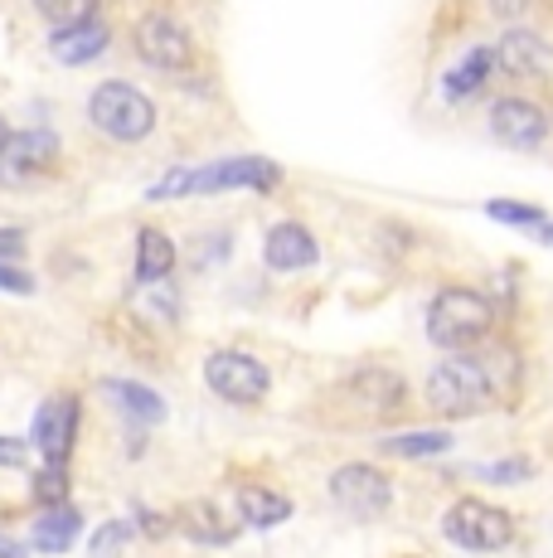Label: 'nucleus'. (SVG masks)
Segmentation results:
<instances>
[{"label":"nucleus","instance_id":"f257e3e1","mask_svg":"<svg viewBox=\"0 0 553 558\" xmlns=\"http://www.w3.org/2000/svg\"><path fill=\"white\" fill-rule=\"evenodd\" d=\"M491 296L471 287H442L428 306V340L438 350H471L491 336Z\"/></svg>","mask_w":553,"mask_h":558},{"label":"nucleus","instance_id":"bb28decb","mask_svg":"<svg viewBox=\"0 0 553 558\" xmlns=\"http://www.w3.org/2000/svg\"><path fill=\"white\" fill-rule=\"evenodd\" d=\"M476 476L481 481H525L529 476V461H519V457H509V461H495V466H476Z\"/></svg>","mask_w":553,"mask_h":558},{"label":"nucleus","instance_id":"a878e982","mask_svg":"<svg viewBox=\"0 0 553 558\" xmlns=\"http://www.w3.org/2000/svg\"><path fill=\"white\" fill-rule=\"evenodd\" d=\"M189 524H195V539H205V544H229V539H233L229 524H219L214 510H205V506L189 510Z\"/></svg>","mask_w":553,"mask_h":558},{"label":"nucleus","instance_id":"2f4dec72","mask_svg":"<svg viewBox=\"0 0 553 558\" xmlns=\"http://www.w3.org/2000/svg\"><path fill=\"white\" fill-rule=\"evenodd\" d=\"M491 5L500 10V15H519V10H525V0H491Z\"/></svg>","mask_w":553,"mask_h":558},{"label":"nucleus","instance_id":"f8f14e48","mask_svg":"<svg viewBox=\"0 0 553 558\" xmlns=\"http://www.w3.org/2000/svg\"><path fill=\"white\" fill-rule=\"evenodd\" d=\"M59 160L54 132H10L0 146V180H29Z\"/></svg>","mask_w":553,"mask_h":558},{"label":"nucleus","instance_id":"c756f323","mask_svg":"<svg viewBox=\"0 0 553 558\" xmlns=\"http://www.w3.org/2000/svg\"><path fill=\"white\" fill-rule=\"evenodd\" d=\"M185 185H189V170H170L161 185H151V199H175L185 195Z\"/></svg>","mask_w":553,"mask_h":558},{"label":"nucleus","instance_id":"dca6fc26","mask_svg":"<svg viewBox=\"0 0 553 558\" xmlns=\"http://www.w3.org/2000/svg\"><path fill=\"white\" fill-rule=\"evenodd\" d=\"M102 393L122 408V417H132V423H142V427H156V423H165V399L161 393H151L146 384H136V379H102Z\"/></svg>","mask_w":553,"mask_h":558},{"label":"nucleus","instance_id":"a211bd4d","mask_svg":"<svg viewBox=\"0 0 553 558\" xmlns=\"http://www.w3.org/2000/svg\"><path fill=\"white\" fill-rule=\"evenodd\" d=\"M83 530V514L63 500V506H45V514L35 520V549L39 554H69L73 539Z\"/></svg>","mask_w":553,"mask_h":558},{"label":"nucleus","instance_id":"7ed1b4c3","mask_svg":"<svg viewBox=\"0 0 553 558\" xmlns=\"http://www.w3.org/2000/svg\"><path fill=\"white\" fill-rule=\"evenodd\" d=\"M442 534L466 554H500L515 544V520H509V510L491 506V500L462 496L442 514Z\"/></svg>","mask_w":553,"mask_h":558},{"label":"nucleus","instance_id":"473e14b6","mask_svg":"<svg viewBox=\"0 0 553 558\" xmlns=\"http://www.w3.org/2000/svg\"><path fill=\"white\" fill-rule=\"evenodd\" d=\"M0 558H25V549H20V544H10V539H0Z\"/></svg>","mask_w":553,"mask_h":558},{"label":"nucleus","instance_id":"aec40b11","mask_svg":"<svg viewBox=\"0 0 553 558\" xmlns=\"http://www.w3.org/2000/svg\"><path fill=\"white\" fill-rule=\"evenodd\" d=\"M238 514L243 524H253V530H272V524L292 520V500L276 496L268 486H243L238 490Z\"/></svg>","mask_w":553,"mask_h":558},{"label":"nucleus","instance_id":"423d86ee","mask_svg":"<svg viewBox=\"0 0 553 558\" xmlns=\"http://www.w3.org/2000/svg\"><path fill=\"white\" fill-rule=\"evenodd\" d=\"M282 185V166L268 156H233V160H214L205 170H189L185 195H223V190H258L272 195Z\"/></svg>","mask_w":553,"mask_h":558},{"label":"nucleus","instance_id":"412c9836","mask_svg":"<svg viewBox=\"0 0 553 558\" xmlns=\"http://www.w3.org/2000/svg\"><path fill=\"white\" fill-rule=\"evenodd\" d=\"M446 447H452V437H446V433H403V437H389L384 452L408 457V461H422V457H442Z\"/></svg>","mask_w":553,"mask_h":558},{"label":"nucleus","instance_id":"ddd939ff","mask_svg":"<svg viewBox=\"0 0 553 558\" xmlns=\"http://www.w3.org/2000/svg\"><path fill=\"white\" fill-rule=\"evenodd\" d=\"M549 63H553L549 45H539L529 29H509V35L495 45V69L515 73V78H544Z\"/></svg>","mask_w":553,"mask_h":558},{"label":"nucleus","instance_id":"b1692460","mask_svg":"<svg viewBox=\"0 0 553 558\" xmlns=\"http://www.w3.org/2000/svg\"><path fill=\"white\" fill-rule=\"evenodd\" d=\"M69 466H49L45 461V471H39L35 476V500L39 506H63V500H69Z\"/></svg>","mask_w":553,"mask_h":558},{"label":"nucleus","instance_id":"4be33fe9","mask_svg":"<svg viewBox=\"0 0 553 558\" xmlns=\"http://www.w3.org/2000/svg\"><path fill=\"white\" fill-rule=\"evenodd\" d=\"M35 10L54 29H69V25H83V20L98 15V0H35Z\"/></svg>","mask_w":553,"mask_h":558},{"label":"nucleus","instance_id":"393cba45","mask_svg":"<svg viewBox=\"0 0 553 558\" xmlns=\"http://www.w3.org/2000/svg\"><path fill=\"white\" fill-rule=\"evenodd\" d=\"M126 539H132V524H126V520H108L98 534H93L88 558H116L126 549Z\"/></svg>","mask_w":553,"mask_h":558},{"label":"nucleus","instance_id":"f3484780","mask_svg":"<svg viewBox=\"0 0 553 558\" xmlns=\"http://www.w3.org/2000/svg\"><path fill=\"white\" fill-rule=\"evenodd\" d=\"M491 73H495V49H471L456 69H446L442 73V98L446 102H466L471 93H481L486 83H491Z\"/></svg>","mask_w":553,"mask_h":558},{"label":"nucleus","instance_id":"9d476101","mask_svg":"<svg viewBox=\"0 0 553 558\" xmlns=\"http://www.w3.org/2000/svg\"><path fill=\"white\" fill-rule=\"evenodd\" d=\"M491 136L500 146H515V151H534L549 136V117L529 98H500L491 107Z\"/></svg>","mask_w":553,"mask_h":558},{"label":"nucleus","instance_id":"c85d7f7f","mask_svg":"<svg viewBox=\"0 0 553 558\" xmlns=\"http://www.w3.org/2000/svg\"><path fill=\"white\" fill-rule=\"evenodd\" d=\"M0 292H35V277L10 267V263H0Z\"/></svg>","mask_w":553,"mask_h":558},{"label":"nucleus","instance_id":"7c9ffc66","mask_svg":"<svg viewBox=\"0 0 553 558\" xmlns=\"http://www.w3.org/2000/svg\"><path fill=\"white\" fill-rule=\"evenodd\" d=\"M25 253V233L20 229H0V263H15Z\"/></svg>","mask_w":553,"mask_h":558},{"label":"nucleus","instance_id":"20e7f679","mask_svg":"<svg viewBox=\"0 0 553 558\" xmlns=\"http://www.w3.org/2000/svg\"><path fill=\"white\" fill-rule=\"evenodd\" d=\"M428 403L442 417H466L491 403V374L476 360H442L428 374Z\"/></svg>","mask_w":553,"mask_h":558},{"label":"nucleus","instance_id":"72a5a7b5","mask_svg":"<svg viewBox=\"0 0 553 558\" xmlns=\"http://www.w3.org/2000/svg\"><path fill=\"white\" fill-rule=\"evenodd\" d=\"M5 136H10V126H5V117H0V146H5Z\"/></svg>","mask_w":553,"mask_h":558},{"label":"nucleus","instance_id":"cd10ccee","mask_svg":"<svg viewBox=\"0 0 553 558\" xmlns=\"http://www.w3.org/2000/svg\"><path fill=\"white\" fill-rule=\"evenodd\" d=\"M25 461H29V447L20 442V437H0V466L15 471V466H25Z\"/></svg>","mask_w":553,"mask_h":558},{"label":"nucleus","instance_id":"1a4fd4ad","mask_svg":"<svg viewBox=\"0 0 553 558\" xmlns=\"http://www.w3.org/2000/svg\"><path fill=\"white\" fill-rule=\"evenodd\" d=\"M73 437H78V399L69 393H54L35 408V447L49 466H69Z\"/></svg>","mask_w":553,"mask_h":558},{"label":"nucleus","instance_id":"39448f33","mask_svg":"<svg viewBox=\"0 0 553 558\" xmlns=\"http://www.w3.org/2000/svg\"><path fill=\"white\" fill-rule=\"evenodd\" d=\"M205 384H209V393H219L223 403L248 408V403L268 399L272 374H268V364L243 355V350H214V355L205 360Z\"/></svg>","mask_w":553,"mask_h":558},{"label":"nucleus","instance_id":"0eeeda50","mask_svg":"<svg viewBox=\"0 0 553 558\" xmlns=\"http://www.w3.org/2000/svg\"><path fill=\"white\" fill-rule=\"evenodd\" d=\"M331 500L349 520H379L393 506V481L369 461H349L331 476Z\"/></svg>","mask_w":553,"mask_h":558},{"label":"nucleus","instance_id":"4468645a","mask_svg":"<svg viewBox=\"0 0 553 558\" xmlns=\"http://www.w3.org/2000/svg\"><path fill=\"white\" fill-rule=\"evenodd\" d=\"M108 25H102L98 15L93 20H83V25H69V29H54V39H49V53H54L59 63H88V59H98L102 49H108Z\"/></svg>","mask_w":553,"mask_h":558},{"label":"nucleus","instance_id":"5701e85b","mask_svg":"<svg viewBox=\"0 0 553 558\" xmlns=\"http://www.w3.org/2000/svg\"><path fill=\"white\" fill-rule=\"evenodd\" d=\"M486 214L500 219V223H515V229H529V233H534L539 223H549V214L539 209V204H515V199H491Z\"/></svg>","mask_w":553,"mask_h":558},{"label":"nucleus","instance_id":"6ab92c4d","mask_svg":"<svg viewBox=\"0 0 553 558\" xmlns=\"http://www.w3.org/2000/svg\"><path fill=\"white\" fill-rule=\"evenodd\" d=\"M170 267H175V243H170L161 229H142V233H136V282H142V287L165 282Z\"/></svg>","mask_w":553,"mask_h":558},{"label":"nucleus","instance_id":"2eb2a0df","mask_svg":"<svg viewBox=\"0 0 553 558\" xmlns=\"http://www.w3.org/2000/svg\"><path fill=\"white\" fill-rule=\"evenodd\" d=\"M349 393H355L369 413H398V408L408 403V384L393 369H359L355 379H349Z\"/></svg>","mask_w":553,"mask_h":558},{"label":"nucleus","instance_id":"f03ea898","mask_svg":"<svg viewBox=\"0 0 553 558\" xmlns=\"http://www.w3.org/2000/svg\"><path fill=\"white\" fill-rule=\"evenodd\" d=\"M88 117L93 126H98L102 136H112V142H146L156 126V107L146 98L142 88H132V83L112 78V83H98L88 98Z\"/></svg>","mask_w":553,"mask_h":558},{"label":"nucleus","instance_id":"6e6552de","mask_svg":"<svg viewBox=\"0 0 553 558\" xmlns=\"http://www.w3.org/2000/svg\"><path fill=\"white\" fill-rule=\"evenodd\" d=\"M132 45L151 69H161V73H185L189 63H195V39H189V29L170 15H146L142 25H136Z\"/></svg>","mask_w":553,"mask_h":558},{"label":"nucleus","instance_id":"9b49d317","mask_svg":"<svg viewBox=\"0 0 553 558\" xmlns=\"http://www.w3.org/2000/svg\"><path fill=\"white\" fill-rule=\"evenodd\" d=\"M262 263H268L272 272H306V267L321 263V248H316L306 223L282 219V223H272L268 239H262Z\"/></svg>","mask_w":553,"mask_h":558}]
</instances>
